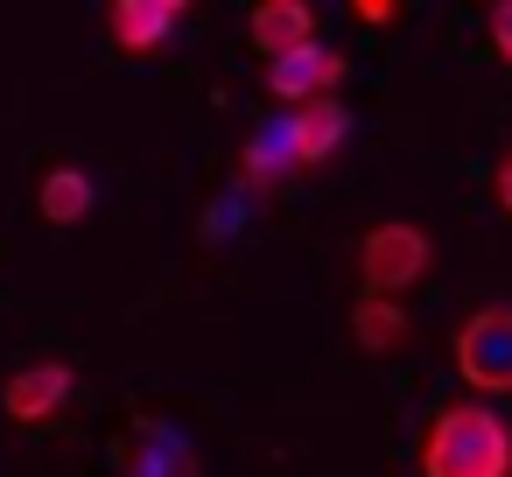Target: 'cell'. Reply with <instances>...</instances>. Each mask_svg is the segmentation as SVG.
Returning a JSON list of instances; mask_svg holds the SVG:
<instances>
[{"mask_svg": "<svg viewBox=\"0 0 512 477\" xmlns=\"http://www.w3.org/2000/svg\"><path fill=\"white\" fill-rule=\"evenodd\" d=\"M421 477H512V428L477 400L442 407L421 442Z\"/></svg>", "mask_w": 512, "mask_h": 477, "instance_id": "1", "label": "cell"}, {"mask_svg": "<svg viewBox=\"0 0 512 477\" xmlns=\"http://www.w3.org/2000/svg\"><path fill=\"white\" fill-rule=\"evenodd\" d=\"M456 372L477 393H512V309H477L456 330Z\"/></svg>", "mask_w": 512, "mask_h": 477, "instance_id": "2", "label": "cell"}, {"mask_svg": "<svg viewBox=\"0 0 512 477\" xmlns=\"http://www.w3.org/2000/svg\"><path fill=\"white\" fill-rule=\"evenodd\" d=\"M421 267H428V239L414 232V225H379V232H365V246H358V274H365V295H400L407 281H421Z\"/></svg>", "mask_w": 512, "mask_h": 477, "instance_id": "3", "label": "cell"}, {"mask_svg": "<svg viewBox=\"0 0 512 477\" xmlns=\"http://www.w3.org/2000/svg\"><path fill=\"white\" fill-rule=\"evenodd\" d=\"M337 78H344V57H337V50H323V43H309V50H295V57L267 64V92H274V99H288L295 113H302V106H323V99L337 92Z\"/></svg>", "mask_w": 512, "mask_h": 477, "instance_id": "4", "label": "cell"}, {"mask_svg": "<svg viewBox=\"0 0 512 477\" xmlns=\"http://www.w3.org/2000/svg\"><path fill=\"white\" fill-rule=\"evenodd\" d=\"M176 22H183V0H120L113 8V43L127 57H148V50H162L176 36Z\"/></svg>", "mask_w": 512, "mask_h": 477, "instance_id": "5", "label": "cell"}, {"mask_svg": "<svg viewBox=\"0 0 512 477\" xmlns=\"http://www.w3.org/2000/svg\"><path fill=\"white\" fill-rule=\"evenodd\" d=\"M71 365H22L15 379H8V393H0V407H8L15 421H43V414H57L64 400H71Z\"/></svg>", "mask_w": 512, "mask_h": 477, "instance_id": "6", "label": "cell"}, {"mask_svg": "<svg viewBox=\"0 0 512 477\" xmlns=\"http://www.w3.org/2000/svg\"><path fill=\"white\" fill-rule=\"evenodd\" d=\"M253 50H267V64H281V57H295V50H309V29H316V15L302 8V0H267V8H253Z\"/></svg>", "mask_w": 512, "mask_h": 477, "instance_id": "7", "label": "cell"}, {"mask_svg": "<svg viewBox=\"0 0 512 477\" xmlns=\"http://www.w3.org/2000/svg\"><path fill=\"white\" fill-rule=\"evenodd\" d=\"M295 169H302V148H295V113H288V120H274L246 141V176L274 183V176H295Z\"/></svg>", "mask_w": 512, "mask_h": 477, "instance_id": "8", "label": "cell"}, {"mask_svg": "<svg viewBox=\"0 0 512 477\" xmlns=\"http://www.w3.org/2000/svg\"><path fill=\"white\" fill-rule=\"evenodd\" d=\"M337 141H344V113L323 99V106H302L295 113V148H302V169H316V162H330L337 155Z\"/></svg>", "mask_w": 512, "mask_h": 477, "instance_id": "9", "label": "cell"}, {"mask_svg": "<svg viewBox=\"0 0 512 477\" xmlns=\"http://www.w3.org/2000/svg\"><path fill=\"white\" fill-rule=\"evenodd\" d=\"M351 330H358L365 351H400V344H407V316H400V302H386V295H365V302L351 309Z\"/></svg>", "mask_w": 512, "mask_h": 477, "instance_id": "10", "label": "cell"}, {"mask_svg": "<svg viewBox=\"0 0 512 477\" xmlns=\"http://www.w3.org/2000/svg\"><path fill=\"white\" fill-rule=\"evenodd\" d=\"M92 211V176L85 169H50V183H43V218L50 225H78Z\"/></svg>", "mask_w": 512, "mask_h": 477, "instance_id": "11", "label": "cell"}, {"mask_svg": "<svg viewBox=\"0 0 512 477\" xmlns=\"http://www.w3.org/2000/svg\"><path fill=\"white\" fill-rule=\"evenodd\" d=\"M491 43H498V57L512 64V0H498V8H491Z\"/></svg>", "mask_w": 512, "mask_h": 477, "instance_id": "12", "label": "cell"}, {"mask_svg": "<svg viewBox=\"0 0 512 477\" xmlns=\"http://www.w3.org/2000/svg\"><path fill=\"white\" fill-rule=\"evenodd\" d=\"M358 22H400L393 0H358Z\"/></svg>", "mask_w": 512, "mask_h": 477, "instance_id": "13", "label": "cell"}, {"mask_svg": "<svg viewBox=\"0 0 512 477\" xmlns=\"http://www.w3.org/2000/svg\"><path fill=\"white\" fill-rule=\"evenodd\" d=\"M498 204L512 211V155H505V169H498Z\"/></svg>", "mask_w": 512, "mask_h": 477, "instance_id": "14", "label": "cell"}]
</instances>
